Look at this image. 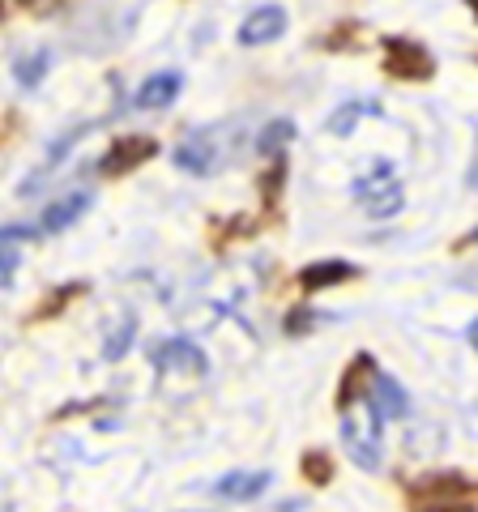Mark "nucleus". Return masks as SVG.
Returning <instances> with one entry per match:
<instances>
[{
    "label": "nucleus",
    "instance_id": "f257e3e1",
    "mask_svg": "<svg viewBox=\"0 0 478 512\" xmlns=\"http://www.w3.org/2000/svg\"><path fill=\"white\" fill-rule=\"evenodd\" d=\"M342 444L359 470L380 466V453H385V414H380L376 402L355 397L350 406H342Z\"/></svg>",
    "mask_w": 478,
    "mask_h": 512
},
{
    "label": "nucleus",
    "instance_id": "f03ea898",
    "mask_svg": "<svg viewBox=\"0 0 478 512\" xmlns=\"http://www.w3.org/2000/svg\"><path fill=\"white\" fill-rule=\"evenodd\" d=\"M410 512H474L466 474H423L410 483Z\"/></svg>",
    "mask_w": 478,
    "mask_h": 512
},
{
    "label": "nucleus",
    "instance_id": "7ed1b4c3",
    "mask_svg": "<svg viewBox=\"0 0 478 512\" xmlns=\"http://www.w3.org/2000/svg\"><path fill=\"white\" fill-rule=\"evenodd\" d=\"M380 56H385V73L397 82H432L436 60L423 43H414L406 35H385L380 39Z\"/></svg>",
    "mask_w": 478,
    "mask_h": 512
},
{
    "label": "nucleus",
    "instance_id": "20e7f679",
    "mask_svg": "<svg viewBox=\"0 0 478 512\" xmlns=\"http://www.w3.org/2000/svg\"><path fill=\"white\" fill-rule=\"evenodd\" d=\"M355 197L363 201V210L372 218H389L402 210V184L393 180V167L389 163H376L368 175L355 180Z\"/></svg>",
    "mask_w": 478,
    "mask_h": 512
},
{
    "label": "nucleus",
    "instance_id": "39448f33",
    "mask_svg": "<svg viewBox=\"0 0 478 512\" xmlns=\"http://www.w3.org/2000/svg\"><path fill=\"white\" fill-rule=\"evenodd\" d=\"M154 367L163 376H188V380H201L210 372V359H205V350L188 338H171V342H158L154 346Z\"/></svg>",
    "mask_w": 478,
    "mask_h": 512
},
{
    "label": "nucleus",
    "instance_id": "423d86ee",
    "mask_svg": "<svg viewBox=\"0 0 478 512\" xmlns=\"http://www.w3.org/2000/svg\"><path fill=\"white\" fill-rule=\"evenodd\" d=\"M158 154V141L154 137H146V133H129V137H116L111 146L103 150V158H99V171L103 175H129V171H137L141 163H150V158Z\"/></svg>",
    "mask_w": 478,
    "mask_h": 512
},
{
    "label": "nucleus",
    "instance_id": "0eeeda50",
    "mask_svg": "<svg viewBox=\"0 0 478 512\" xmlns=\"http://www.w3.org/2000/svg\"><path fill=\"white\" fill-rule=\"evenodd\" d=\"M282 30H286V9L282 5H261V9L248 13L244 26H239V43L244 47H265V43H274Z\"/></svg>",
    "mask_w": 478,
    "mask_h": 512
},
{
    "label": "nucleus",
    "instance_id": "6e6552de",
    "mask_svg": "<svg viewBox=\"0 0 478 512\" xmlns=\"http://www.w3.org/2000/svg\"><path fill=\"white\" fill-rule=\"evenodd\" d=\"M175 167L188 171V175H210L218 163V150H214V137L210 133H188L180 146H175Z\"/></svg>",
    "mask_w": 478,
    "mask_h": 512
},
{
    "label": "nucleus",
    "instance_id": "1a4fd4ad",
    "mask_svg": "<svg viewBox=\"0 0 478 512\" xmlns=\"http://www.w3.org/2000/svg\"><path fill=\"white\" fill-rule=\"evenodd\" d=\"M180 90H184V73H175V69L150 73L146 82L137 86V107H146V111H163V107H171L175 99H180Z\"/></svg>",
    "mask_w": 478,
    "mask_h": 512
},
{
    "label": "nucleus",
    "instance_id": "9d476101",
    "mask_svg": "<svg viewBox=\"0 0 478 512\" xmlns=\"http://www.w3.org/2000/svg\"><path fill=\"white\" fill-rule=\"evenodd\" d=\"M350 278H359V269L350 265V261H316V265H304L299 269V286L304 291H329V286H342Z\"/></svg>",
    "mask_w": 478,
    "mask_h": 512
},
{
    "label": "nucleus",
    "instance_id": "9b49d317",
    "mask_svg": "<svg viewBox=\"0 0 478 512\" xmlns=\"http://www.w3.org/2000/svg\"><path fill=\"white\" fill-rule=\"evenodd\" d=\"M90 210V197L86 192H73V197H60L56 205H47L43 218H39V231L43 235H60V231H69L77 218H82Z\"/></svg>",
    "mask_w": 478,
    "mask_h": 512
},
{
    "label": "nucleus",
    "instance_id": "f8f14e48",
    "mask_svg": "<svg viewBox=\"0 0 478 512\" xmlns=\"http://www.w3.org/2000/svg\"><path fill=\"white\" fill-rule=\"evenodd\" d=\"M274 483V474L269 470H248V474H227V478H218L214 483V491L222 495V500H257V495Z\"/></svg>",
    "mask_w": 478,
    "mask_h": 512
},
{
    "label": "nucleus",
    "instance_id": "ddd939ff",
    "mask_svg": "<svg viewBox=\"0 0 478 512\" xmlns=\"http://www.w3.org/2000/svg\"><path fill=\"white\" fill-rule=\"evenodd\" d=\"M372 402L380 406V414H385V419H406V414H410L406 389H402V384H397L393 376H385V372H372Z\"/></svg>",
    "mask_w": 478,
    "mask_h": 512
},
{
    "label": "nucleus",
    "instance_id": "4468645a",
    "mask_svg": "<svg viewBox=\"0 0 478 512\" xmlns=\"http://www.w3.org/2000/svg\"><path fill=\"white\" fill-rule=\"evenodd\" d=\"M368 116H380V103H372V99L342 103V107L329 116V137H350V133L359 128V120H368Z\"/></svg>",
    "mask_w": 478,
    "mask_h": 512
},
{
    "label": "nucleus",
    "instance_id": "2eb2a0df",
    "mask_svg": "<svg viewBox=\"0 0 478 512\" xmlns=\"http://www.w3.org/2000/svg\"><path fill=\"white\" fill-rule=\"evenodd\" d=\"M35 227H5L0 231V282H9V274L18 269V244L35 239Z\"/></svg>",
    "mask_w": 478,
    "mask_h": 512
},
{
    "label": "nucleus",
    "instance_id": "dca6fc26",
    "mask_svg": "<svg viewBox=\"0 0 478 512\" xmlns=\"http://www.w3.org/2000/svg\"><path fill=\"white\" fill-rule=\"evenodd\" d=\"M133 333H137V320L133 316H120V325L107 333V342H103V355L107 359H124V350L133 346Z\"/></svg>",
    "mask_w": 478,
    "mask_h": 512
},
{
    "label": "nucleus",
    "instance_id": "f3484780",
    "mask_svg": "<svg viewBox=\"0 0 478 512\" xmlns=\"http://www.w3.org/2000/svg\"><path fill=\"white\" fill-rule=\"evenodd\" d=\"M43 73H47V52H30L22 56L18 64H13V77H18V86H39L43 82Z\"/></svg>",
    "mask_w": 478,
    "mask_h": 512
},
{
    "label": "nucleus",
    "instance_id": "a211bd4d",
    "mask_svg": "<svg viewBox=\"0 0 478 512\" xmlns=\"http://www.w3.org/2000/svg\"><path fill=\"white\" fill-rule=\"evenodd\" d=\"M291 137H295V124H291V120H274V124H265V128H261L257 150H261V154H274V150H282Z\"/></svg>",
    "mask_w": 478,
    "mask_h": 512
},
{
    "label": "nucleus",
    "instance_id": "6ab92c4d",
    "mask_svg": "<svg viewBox=\"0 0 478 512\" xmlns=\"http://www.w3.org/2000/svg\"><path fill=\"white\" fill-rule=\"evenodd\" d=\"M363 35V26H333L329 35L321 39V47H329V52H342V47H350V52H359L368 39H359Z\"/></svg>",
    "mask_w": 478,
    "mask_h": 512
},
{
    "label": "nucleus",
    "instance_id": "aec40b11",
    "mask_svg": "<svg viewBox=\"0 0 478 512\" xmlns=\"http://www.w3.org/2000/svg\"><path fill=\"white\" fill-rule=\"evenodd\" d=\"M282 184H286V163L278 158V163L261 175V201H265V210H274V197H282Z\"/></svg>",
    "mask_w": 478,
    "mask_h": 512
},
{
    "label": "nucleus",
    "instance_id": "412c9836",
    "mask_svg": "<svg viewBox=\"0 0 478 512\" xmlns=\"http://www.w3.org/2000/svg\"><path fill=\"white\" fill-rule=\"evenodd\" d=\"M304 474L312 478L316 487H325L329 478H333V461L321 453V448H316V453H308V457H304Z\"/></svg>",
    "mask_w": 478,
    "mask_h": 512
},
{
    "label": "nucleus",
    "instance_id": "4be33fe9",
    "mask_svg": "<svg viewBox=\"0 0 478 512\" xmlns=\"http://www.w3.org/2000/svg\"><path fill=\"white\" fill-rule=\"evenodd\" d=\"M82 291H86V286H82V282H77V286H60V291H56L52 299H47V303H43V308H39L35 316H30V320H43V316H56V312H60V308H65V303H69V299H77V295H82Z\"/></svg>",
    "mask_w": 478,
    "mask_h": 512
},
{
    "label": "nucleus",
    "instance_id": "5701e85b",
    "mask_svg": "<svg viewBox=\"0 0 478 512\" xmlns=\"http://www.w3.org/2000/svg\"><path fill=\"white\" fill-rule=\"evenodd\" d=\"M308 325H316V312H308V308H299V312L286 316V333H304Z\"/></svg>",
    "mask_w": 478,
    "mask_h": 512
},
{
    "label": "nucleus",
    "instance_id": "b1692460",
    "mask_svg": "<svg viewBox=\"0 0 478 512\" xmlns=\"http://www.w3.org/2000/svg\"><path fill=\"white\" fill-rule=\"evenodd\" d=\"M461 248H478V231H470L466 239H461Z\"/></svg>",
    "mask_w": 478,
    "mask_h": 512
},
{
    "label": "nucleus",
    "instance_id": "393cba45",
    "mask_svg": "<svg viewBox=\"0 0 478 512\" xmlns=\"http://www.w3.org/2000/svg\"><path fill=\"white\" fill-rule=\"evenodd\" d=\"M470 346L478 350V316H474V325H470Z\"/></svg>",
    "mask_w": 478,
    "mask_h": 512
},
{
    "label": "nucleus",
    "instance_id": "a878e982",
    "mask_svg": "<svg viewBox=\"0 0 478 512\" xmlns=\"http://www.w3.org/2000/svg\"><path fill=\"white\" fill-rule=\"evenodd\" d=\"M466 5H470V13H474V18H478V0H466Z\"/></svg>",
    "mask_w": 478,
    "mask_h": 512
},
{
    "label": "nucleus",
    "instance_id": "bb28decb",
    "mask_svg": "<svg viewBox=\"0 0 478 512\" xmlns=\"http://www.w3.org/2000/svg\"><path fill=\"white\" fill-rule=\"evenodd\" d=\"M5 5H9V0H0V18H5Z\"/></svg>",
    "mask_w": 478,
    "mask_h": 512
}]
</instances>
